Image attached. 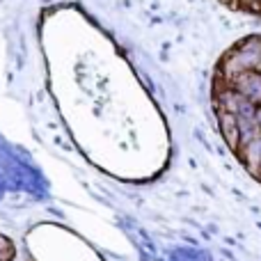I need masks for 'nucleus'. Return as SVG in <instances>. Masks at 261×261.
<instances>
[{
  "label": "nucleus",
  "instance_id": "f257e3e1",
  "mask_svg": "<svg viewBox=\"0 0 261 261\" xmlns=\"http://www.w3.org/2000/svg\"><path fill=\"white\" fill-rule=\"evenodd\" d=\"M259 64H261V37L259 35L245 37L243 41L236 44V48L231 53L225 55V60L220 64V78L231 83L243 71L259 69Z\"/></svg>",
  "mask_w": 261,
  "mask_h": 261
},
{
  "label": "nucleus",
  "instance_id": "f03ea898",
  "mask_svg": "<svg viewBox=\"0 0 261 261\" xmlns=\"http://www.w3.org/2000/svg\"><path fill=\"white\" fill-rule=\"evenodd\" d=\"M236 92H239L243 99H248L250 103L261 106V71L252 69V71H243L241 76H236L229 83Z\"/></svg>",
  "mask_w": 261,
  "mask_h": 261
},
{
  "label": "nucleus",
  "instance_id": "7ed1b4c3",
  "mask_svg": "<svg viewBox=\"0 0 261 261\" xmlns=\"http://www.w3.org/2000/svg\"><path fill=\"white\" fill-rule=\"evenodd\" d=\"M218 126L220 133L225 138V142L229 144V149L239 151L241 149V128H239V117L234 113H227V110H218Z\"/></svg>",
  "mask_w": 261,
  "mask_h": 261
},
{
  "label": "nucleus",
  "instance_id": "20e7f679",
  "mask_svg": "<svg viewBox=\"0 0 261 261\" xmlns=\"http://www.w3.org/2000/svg\"><path fill=\"white\" fill-rule=\"evenodd\" d=\"M254 122H257V126L261 130V106H257V113H254Z\"/></svg>",
  "mask_w": 261,
  "mask_h": 261
},
{
  "label": "nucleus",
  "instance_id": "39448f33",
  "mask_svg": "<svg viewBox=\"0 0 261 261\" xmlns=\"http://www.w3.org/2000/svg\"><path fill=\"white\" fill-rule=\"evenodd\" d=\"M259 71H261V64H259Z\"/></svg>",
  "mask_w": 261,
  "mask_h": 261
}]
</instances>
